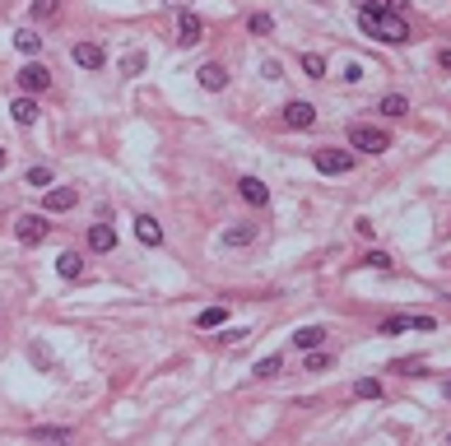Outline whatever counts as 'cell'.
<instances>
[{"label":"cell","instance_id":"8d00e7d4","mask_svg":"<svg viewBox=\"0 0 451 446\" xmlns=\"http://www.w3.org/2000/svg\"><path fill=\"white\" fill-rule=\"evenodd\" d=\"M0 163H5V149H0Z\"/></svg>","mask_w":451,"mask_h":446},{"label":"cell","instance_id":"2e32d148","mask_svg":"<svg viewBox=\"0 0 451 446\" xmlns=\"http://www.w3.org/2000/svg\"><path fill=\"white\" fill-rule=\"evenodd\" d=\"M79 270H84L79 251H61V256H56V275L61 279H79Z\"/></svg>","mask_w":451,"mask_h":446},{"label":"cell","instance_id":"7a4b0ae2","mask_svg":"<svg viewBox=\"0 0 451 446\" xmlns=\"http://www.w3.org/2000/svg\"><path fill=\"white\" fill-rule=\"evenodd\" d=\"M349 149H359V154H386L391 135L377 131V126H349Z\"/></svg>","mask_w":451,"mask_h":446},{"label":"cell","instance_id":"d6a6232c","mask_svg":"<svg viewBox=\"0 0 451 446\" xmlns=\"http://www.w3.org/2000/svg\"><path fill=\"white\" fill-rule=\"evenodd\" d=\"M33 363H37V368H52V354H47L42 344H33Z\"/></svg>","mask_w":451,"mask_h":446},{"label":"cell","instance_id":"484cf974","mask_svg":"<svg viewBox=\"0 0 451 446\" xmlns=\"http://www.w3.org/2000/svg\"><path fill=\"white\" fill-rule=\"evenodd\" d=\"M363 265H368V270H391L395 260L386 256V251H368V256H363Z\"/></svg>","mask_w":451,"mask_h":446},{"label":"cell","instance_id":"9c48e42d","mask_svg":"<svg viewBox=\"0 0 451 446\" xmlns=\"http://www.w3.org/2000/svg\"><path fill=\"white\" fill-rule=\"evenodd\" d=\"M237 195H242L247 205H265V200H270V186H265L260 177H242V181H237Z\"/></svg>","mask_w":451,"mask_h":446},{"label":"cell","instance_id":"3957f363","mask_svg":"<svg viewBox=\"0 0 451 446\" xmlns=\"http://www.w3.org/2000/svg\"><path fill=\"white\" fill-rule=\"evenodd\" d=\"M312 163H316V172H326V177H344L354 167V154L349 149H316Z\"/></svg>","mask_w":451,"mask_h":446},{"label":"cell","instance_id":"d4e9b609","mask_svg":"<svg viewBox=\"0 0 451 446\" xmlns=\"http://www.w3.org/2000/svg\"><path fill=\"white\" fill-rule=\"evenodd\" d=\"M303 70H307L312 79H326V61H321L316 52H307V56H303Z\"/></svg>","mask_w":451,"mask_h":446},{"label":"cell","instance_id":"8fae6325","mask_svg":"<svg viewBox=\"0 0 451 446\" xmlns=\"http://www.w3.org/2000/svg\"><path fill=\"white\" fill-rule=\"evenodd\" d=\"M196 79H200V89H210V93L228 89V70H224V66H215V61H210V66H200V70H196Z\"/></svg>","mask_w":451,"mask_h":446},{"label":"cell","instance_id":"ba28073f","mask_svg":"<svg viewBox=\"0 0 451 446\" xmlns=\"http://www.w3.org/2000/svg\"><path fill=\"white\" fill-rule=\"evenodd\" d=\"M75 200H79L75 186H56V191H47V195H42V210L47 214H61V210H70Z\"/></svg>","mask_w":451,"mask_h":446},{"label":"cell","instance_id":"f1b7e54d","mask_svg":"<svg viewBox=\"0 0 451 446\" xmlns=\"http://www.w3.org/2000/svg\"><path fill=\"white\" fill-rule=\"evenodd\" d=\"M247 28H251V33H260V37H265V33L275 28V19H270V14H251V19H247Z\"/></svg>","mask_w":451,"mask_h":446},{"label":"cell","instance_id":"8992f818","mask_svg":"<svg viewBox=\"0 0 451 446\" xmlns=\"http://www.w3.org/2000/svg\"><path fill=\"white\" fill-rule=\"evenodd\" d=\"M70 61L84 66V70H102V66H107V52H102L98 42H75V47H70Z\"/></svg>","mask_w":451,"mask_h":446},{"label":"cell","instance_id":"7c38bea8","mask_svg":"<svg viewBox=\"0 0 451 446\" xmlns=\"http://www.w3.org/2000/svg\"><path fill=\"white\" fill-rule=\"evenodd\" d=\"M10 116H14L19 126H33V121H37V98H33V93L14 98V102H10Z\"/></svg>","mask_w":451,"mask_h":446},{"label":"cell","instance_id":"e575fe53","mask_svg":"<svg viewBox=\"0 0 451 446\" xmlns=\"http://www.w3.org/2000/svg\"><path fill=\"white\" fill-rule=\"evenodd\" d=\"M438 66H442V70H451V47H442V52H438Z\"/></svg>","mask_w":451,"mask_h":446},{"label":"cell","instance_id":"d590c367","mask_svg":"<svg viewBox=\"0 0 451 446\" xmlns=\"http://www.w3.org/2000/svg\"><path fill=\"white\" fill-rule=\"evenodd\" d=\"M442 390H447V400H451V381H447V386H442Z\"/></svg>","mask_w":451,"mask_h":446},{"label":"cell","instance_id":"ac0fdd59","mask_svg":"<svg viewBox=\"0 0 451 446\" xmlns=\"http://www.w3.org/2000/svg\"><path fill=\"white\" fill-rule=\"evenodd\" d=\"M377 112H382V116H405V112H409V102L400 98V93H386V98L377 102Z\"/></svg>","mask_w":451,"mask_h":446},{"label":"cell","instance_id":"603a6c76","mask_svg":"<svg viewBox=\"0 0 451 446\" xmlns=\"http://www.w3.org/2000/svg\"><path fill=\"white\" fill-rule=\"evenodd\" d=\"M279 368H284V358L270 354V358H260V363H256V377H260V381H265V377H279Z\"/></svg>","mask_w":451,"mask_h":446},{"label":"cell","instance_id":"277c9868","mask_svg":"<svg viewBox=\"0 0 451 446\" xmlns=\"http://www.w3.org/2000/svg\"><path fill=\"white\" fill-rule=\"evenodd\" d=\"M47 233H52V223H47L42 214H19V219H14V237H19L23 246L47 242Z\"/></svg>","mask_w":451,"mask_h":446},{"label":"cell","instance_id":"6da1fadb","mask_svg":"<svg viewBox=\"0 0 451 446\" xmlns=\"http://www.w3.org/2000/svg\"><path fill=\"white\" fill-rule=\"evenodd\" d=\"M359 28L368 37H382V42H409V23L400 19V10H377V5H363L359 10Z\"/></svg>","mask_w":451,"mask_h":446},{"label":"cell","instance_id":"1f68e13d","mask_svg":"<svg viewBox=\"0 0 451 446\" xmlns=\"http://www.w3.org/2000/svg\"><path fill=\"white\" fill-rule=\"evenodd\" d=\"M391 372H405V377H419V372H423V363H419V358H400V363H391Z\"/></svg>","mask_w":451,"mask_h":446},{"label":"cell","instance_id":"e0dca14e","mask_svg":"<svg viewBox=\"0 0 451 446\" xmlns=\"http://www.w3.org/2000/svg\"><path fill=\"white\" fill-rule=\"evenodd\" d=\"M321 339H326V330H321V325H303V330L294 334V344L303 349V354H307V349H321Z\"/></svg>","mask_w":451,"mask_h":446},{"label":"cell","instance_id":"52a82bcc","mask_svg":"<svg viewBox=\"0 0 451 446\" xmlns=\"http://www.w3.org/2000/svg\"><path fill=\"white\" fill-rule=\"evenodd\" d=\"M19 89L23 93H47V89H52V70L37 66V61H33V66H23L19 70Z\"/></svg>","mask_w":451,"mask_h":446},{"label":"cell","instance_id":"30bf717a","mask_svg":"<svg viewBox=\"0 0 451 446\" xmlns=\"http://www.w3.org/2000/svg\"><path fill=\"white\" fill-rule=\"evenodd\" d=\"M200 37H205V23L196 19V14H181V19H177V42L181 47H196Z\"/></svg>","mask_w":451,"mask_h":446},{"label":"cell","instance_id":"5bb4252c","mask_svg":"<svg viewBox=\"0 0 451 446\" xmlns=\"http://www.w3.org/2000/svg\"><path fill=\"white\" fill-rule=\"evenodd\" d=\"M112 246H116V233L107 223H93L89 228V251H112Z\"/></svg>","mask_w":451,"mask_h":446},{"label":"cell","instance_id":"83f0119b","mask_svg":"<svg viewBox=\"0 0 451 446\" xmlns=\"http://www.w3.org/2000/svg\"><path fill=\"white\" fill-rule=\"evenodd\" d=\"M28 14H33V19H52V14H56V0H33Z\"/></svg>","mask_w":451,"mask_h":446},{"label":"cell","instance_id":"cb8c5ba5","mask_svg":"<svg viewBox=\"0 0 451 446\" xmlns=\"http://www.w3.org/2000/svg\"><path fill=\"white\" fill-rule=\"evenodd\" d=\"M33 437L37 442H70L75 433H70V428H33Z\"/></svg>","mask_w":451,"mask_h":446},{"label":"cell","instance_id":"836d02e7","mask_svg":"<svg viewBox=\"0 0 451 446\" xmlns=\"http://www.w3.org/2000/svg\"><path fill=\"white\" fill-rule=\"evenodd\" d=\"M368 5H377V10H405V0H368Z\"/></svg>","mask_w":451,"mask_h":446},{"label":"cell","instance_id":"4fadbf2b","mask_svg":"<svg viewBox=\"0 0 451 446\" xmlns=\"http://www.w3.org/2000/svg\"><path fill=\"white\" fill-rule=\"evenodd\" d=\"M136 237H140L145 246H158V242H163V223L149 219V214H140V219H136Z\"/></svg>","mask_w":451,"mask_h":446},{"label":"cell","instance_id":"4316f807","mask_svg":"<svg viewBox=\"0 0 451 446\" xmlns=\"http://www.w3.org/2000/svg\"><path fill=\"white\" fill-rule=\"evenodd\" d=\"M28 186H52V167H28Z\"/></svg>","mask_w":451,"mask_h":446},{"label":"cell","instance_id":"f546056e","mask_svg":"<svg viewBox=\"0 0 451 446\" xmlns=\"http://www.w3.org/2000/svg\"><path fill=\"white\" fill-rule=\"evenodd\" d=\"M140 70H145V52H131L121 61V75H140Z\"/></svg>","mask_w":451,"mask_h":446},{"label":"cell","instance_id":"d6986e66","mask_svg":"<svg viewBox=\"0 0 451 446\" xmlns=\"http://www.w3.org/2000/svg\"><path fill=\"white\" fill-rule=\"evenodd\" d=\"M405 330H414V316H386L377 325V334H405Z\"/></svg>","mask_w":451,"mask_h":446},{"label":"cell","instance_id":"4dcf8cb0","mask_svg":"<svg viewBox=\"0 0 451 446\" xmlns=\"http://www.w3.org/2000/svg\"><path fill=\"white\" fill-rule=\"evenodd\" d=\"M303 368H307V372H326V368H330V358H326V354H316V349H307V363H303Z\"/></svg>","mask_w":451,"mask_h":446},{"label":"cell","instance_id":"9a60e30c","mask_svg":"<svg viewBox=\"0 0 451 446\" xmlns=\"http://www.w3.org/2000/svg\"><path fill=\"white\" fill-rule=\"evenodd\" d=\"M256 223H237V228H228L224 233V246H247V242H256Z\"/></svg>","mask_w":451,"mask_h":446},{"label":"cell","instance_id":"44dd1931","mask_svg":"<svg viewBox=\"0 0 451 446\" xmlns=\"http://www.w3.org/2000/svg\"><path fill=\"white\" fill-rule=\"evenodd\" d=\"M354 395H359V400H382V381H373V377L354 381Z\"/></svg>","mask_w":451,"mask_h":446},{"label":"cell","instance_id":"5b68a950","mask_svg":"<svg viewBox=\"0 0 451 446\" xmlns=\"http://www.w3.org/2000/svg\"><path fill=\"white\" fill-rule=\"evenodd\" d=\"M279 121L289 126V131H307V126L316 121V107H312V102H303V98H298V102H289V107L279 112Z\"/></svg>","mask_w":451,"mask_h":446},{"label":"cell","instance_id":"ffe728a7","mask_svg":"<svg viewBox=\"0 0 451 446\" xmlns=\"http://www.w3.org/2000/svg\"><path fill=\"white\" fill-rule=\"evenodd\" d=\"M224 321H228V307H205L196 325H200V330H215V325H224Z\"/></svg>","mask_w":451,"mask_h":446},{"label":"cell","instance_id":"7402d4cb","mask_svg":"<svg viewBox=\"0 0 451 446\" xmlns=\"http://www.w3.org/2000/svg\"><path fill=\"white\" fill-rule=\"evenodd\" d=\"M14 42H19V52H28V56L42 52V37H37L33 28H19V33H14Z\"/></svg>","mask_w":451,"mask_h":446}]
</instances>
